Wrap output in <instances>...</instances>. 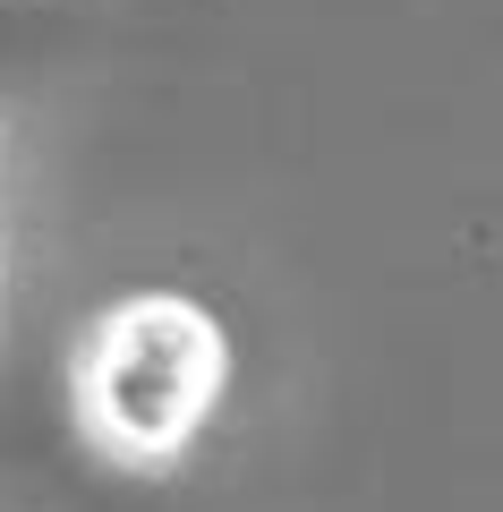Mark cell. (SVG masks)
Wrapping results in <instances>:
<instances>
[{"mask_svg":"<svg viewBox=\"0 0 503 512\" xmlns=\"http://www.w3.org/2000/svg\"><path fill=\"white\" fill-rule=\"evenodd\" d=\"M231 393V333L188 291H128L86 325L69 359L77 436L111 470H171Z\"/></svg>","mask_w":503,"mask_h":512,"instance_id":"obj_1","label":"cell"},{"mask_svg":"<svg viewBox=\"0 0 503 512\" xmlns=\"http://www.w3.org/2000/svg\"><path fill=\"white\" fill-rule=\"evenodd\" d=\"M0 146H9V111H0Z\"/></svg>","mask_w":503,"mask_h":512,"instance_id":"obj_2","label":"cell"}]
</instances>
